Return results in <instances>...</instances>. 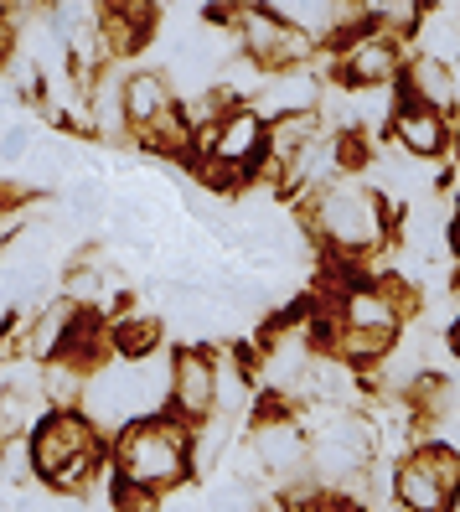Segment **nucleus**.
Returning <instances> with one entry per match:
<instances>
[{"mask_svg":"<svg viewBox=\"0 0 460 512\" xmlns=\"http://www.w3.org/2000/svg\"><path fill=\"white\" fill-rule=\"evenodd\" d=\"M192 466V435L171 419H140L119 435V481L140 492H166L176 487Z\"/></svg>","mask_w":460,"mask_h":512,"instance_id":"nucleus-1","label":"nucleus"},{"mask_svg":"<svg viewBox=\"0 0 460 512\" xmlns=\"http://www.w3.org/2000/svg\"><path fill=\"white\" fill-rule=\"evenodd\" d=\"M32 466L52 481V487H83L99 466V445L94 425L78 414H52L42 419V430L32 440Z\"/></svg>","mask_w":460,"mask_h":512,"instance_id":"nucleus-2","label":"nucleus"},{"mask_svg":"<svg viewBox=\"0 0 460 512\" xmlns=\"http://www.w3.org/2000/svg\"><path fill=\"white\" fill-rule=\"evenodd\" d=\"M460 487V461L445 445H429L398 466V507L404 512H445Z\"/></svg>","mask_w":460,"mask_h":512,"instance_id":"nucleus-3","label":"nucleus"},{"mask_svg":"<svg viewBox=\"0 0 460 512\" xmlns=\"http://www.w3.org/2000/svg\"><path fill=\"white\" fill-rule=\"evenodd\" d=\"M321 228L336 238V244H347V249H362V244H373L378 238V207L367 192L357 187H336L321 197Z\"/></svg>","mask_w":460,"mask_h":512,"instance_id":"nucleus-4","label":"nucleus"},{"mask_svg":"<svg viewBox=\"0 0 460 512\" xmlns=\"http://www.w3.org/2000/svg\"><path fill=\"white\" fill-rule=\"evenodd\" d=\"M171 404H176V414L181 419H207L212 414V404H218V368L207 363L202 352H176V363H171V394H166Z\"/></svg>","mask_w":460,"mask_h":512,"instance_id":"nucleus-5","label":"nucleus"},{"mask_svg":"<svg viewBox=\"0 0 460 512\" xmlns=\"http://www.w3.org/2000/svg\"><path fill=\"white\" fill-rule=\"evenodd\" d=\"M212 161H218V171H249L259 156H264V119L254 109H238L228 119H218L212 125Z\"/></svg>","mask_w":460,"mask_h":512,"instance_id":"nucleus-6","label":"nucleus"},{"mask_svg":"<svg viewBox=\"0 0 460 512\" xmlns=\"http://www.w3.org/2000/svg\"><path fill=\"white\" fill-rule=\"evenodd\" d=\"M254 456H259L269 471H295V466L305 461V440H300V430L290 425V419H269V425L259 430Z\"/></svg>","mask_w":460,"mask_h":512,"instance_id":"nucleus-7","label":"nucleus"},{"mask_svg":"<svg viewBox=\"0 0 460 512\" xmlns=\"http://www.w3.org/2000/svg\"><path fill=\"white\" fill-rule=\"evenodd\" d=\"M393 73V47L383 37H357L342 57V78L352 83H383Z\"/></svg>","mask_w":460,"mask_h":512,"instance_id":"nucleus-8","label":"nucleus"},{"mask_svg":"<svg viewBox=\"0 0 460 512\" xmlns=\"http://www.w3.org/2000/svg\"><path fill=\"white\" fill-rule=\"evenodd\" d=\"M393 130H398V140H404L409 156H435L440 140H445L440 119H435V114H424V109H404V114L393 119Z\"/></svg>","mask_w":460,"mask_h":512,"instance_id":"nucleus-9","label":"nucleus"},{"mask_svg":"<svg viewBox=\"0 0 460 512\" xmlns=\"http://www.w3.org/2000/svg\"><path fill=\"white\" fill-rule=\"evenodd\" d=\"M347 326H357V331H383V337H393V306H388V295H378V290H352V295H347Z\"/></svg>","mask_w":460,"mask_h":512,"instance_id":"nucleus-10","label":"nucleus"},{"mask_svg":"<svg viewBox=\"0 0 460 512\" xmlns=\"http://www.w3.org/2000/svg\"><path fill=\"white\" fill-rule=\"evenodd\" d=\"M409 83H414V94H419V99L440 104V109L455 99V83H450V73L440 68V57H419L414 73H409Z\"/></svg>","mask_w":460,"mask_h":512,"instance_id":"nucleus-11","label":"nucleus"},{"mask_svg":"<svg viewBox=\"0 0 460 512\" xmlns=\"http://www.w3.org/2000/svg\"><path fill=\"white\" fill-rule=\"evenodd\" d=\"M393 347V337H383V331H357V326H347L342 337H336V352L347 357V363H357V357H383Z\"/></svg>","mask_w":460,"mask_h":512,"instance_id":"nucleus-12","label":"nucleus"}]
</instances>
